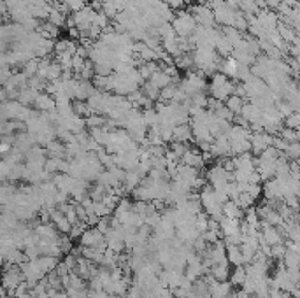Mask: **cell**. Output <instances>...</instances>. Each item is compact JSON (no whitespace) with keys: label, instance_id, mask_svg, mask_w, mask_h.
<instances>
[{"label":"cell","instance_id":"obj_1","mask_svg":"<svg viewBox=\"0 0 300 298\" xmlns=\"http://www.w3.org/2000/svg\"><path fill=\"white\" fill-rule=\"evenodd\" d=\"M102 242H105V235L99 232L95 226H90V228L84 230V234L79 238V244L83 247H99Z\"/></svg>","mask_w":300,"mask_h":298},{"label":"cell","instance_id":"obj_2","mask_svg":"<svg viewBox=\"0 0 300 298\" xmlns=\"http://www.w3.org/2000/svg\"><path fill=\"white\" fill-rule=\"evenodd\" d=\"M181 161H183L184 165L188 167H193V169L200 170L202 167L205 165V160H204V154H202V151H199V149H193L190 148L186 153H184V156L181 158Z\"/></svg>","mask_w":300,"mask_h":298},{"label":"cell","instance_id":"obj_3","mask_svg":"<svg viewBox=\"0 0 300 298\" xmlns=\"http://www.w3.org/2000/svg\"><path fill=\"white\" fill-rule=\"evenodd\" d=\"M232 284L230 281H214L209 284V293H211V298H227L228 295H232Z\"/></svg>","mask_w":300,"mask_h":298},{"label":"cell","instance_id":"obj_4","mask_svg":"<svg viewBox=\"0 0 300 298\" xmlns=\"http://www.w3.org/2000/svg\"><path fill=\"white\" fill-rule=\"evenodd\" d=\"M211 274L212 277L216 279V281L223 282V281H228L230 279V262H221V263H214V265L211 267Z\"/></svg>","mask_w":300,"mask_h":298},{"label":"cell","instance_id":"obj_5","mask_svg":"<svg viewBox=\"0 0 300 298\" xmlns=\"http://www.w3.org/2000/svg\"><path fill=\"white\" fill-rule=\"evenodd\" d=\"M174 141L179 142H193V128L192 125L184 123V125H177L174 126Z\"/></svg>","mask_w":300,"mask_h":298},{"label":"cell","instance_id":"obj_6","mask_svg":"<svg viewBox=\"0 0 300 298\" xmlns=\"http://www.w3.org/2000/svg\"><path fill=\"white\" fill-rule=\"evenodd\" d=\"M223 214L227 218H232V219H242V216H244L242 207H240L235 200H228L227 204H223Z\"/></svg>","mask_w":300,"mask_h":298},{"label":"cell","instance_id":"obj_7","mask_svg":"<svg viewBox=\"0 0 300 298\" xmlns=\"http://www.w3.org/2000/svg\"><path fill=\"white\" fill-rule=\"evenodd\" d=\"M227 258L228 262L235 267L244 265V256H242L240 246H227Z\"/></svg>","mask_w":300,"mask_h":298},{"label":"cell","instance_id":"obj_8","mask_svg":"<svg viewBox=\"0 0 300 298\" xmlns=\"http://www.w3.org/2000/svg\"><path fill=\"white\" fill-rule=\"evenodd\" d=\"M246 279H248V272H246V268H242V265L237 267L235 270H232V274H230V284H232L233 288L235 286H240L242 288V284L246 282Z\"/></svg>","mask_w":300,"mask_h":298},{"label":"cell","instance_id":"obj_9","mask_svg":"<svg viewBox=\"0 0 300 298\" xmlns=\"http://www.w3.org/2000/svg\"><path fill=\"white\" fill-rule=\"evenodd\" d=\"M225 105H227L228 109L232 111L233 114H237V113H242V100H240V97L239 95H230V97L227 98V102H225Z\"/></svg>","mask_w":300,"mask_h":298},{"label":"cell","instance_id":"obj_10","mask_svg":"<svg viewBox=\"0 0 300 298\" xmlns=\"http://www.w3.org/2000/svg\"><path fill=\"white\" fill-rule=\"evenodd\" d=\"M188 144H186V142H179V141H172L170 142V144H168V151H170V153H174L176 154L177 158H183L184 156V153H186V151H188Z\"/></svg>","mask_w":300,"mask_h":298},{"label":"cell","instance_id":"obj_11","mask_svg":"<svg viewBox=\"0 0 300 298\" xmlns=\"http://www.w3.org/2000/svg\"><path fill=\"white\" fill-rule=\"evenodd\" d=\"M65 4V7L68 9V11L72 12H79L81 9H84V0H62Z\"/></svg>","mask_w":300,"mask_h":298},{"label":"cell","instance_id":"obj_12","mask_svg":"<svg viewBox=\"0 0 300 298\" xmlns=\"http://www.w3.org/2000/svg\"><path fill=\"white\" fill-rule=\"evenodd\" d=\"M97 230H99V232H102V234H107L109 230L112 228V223H111V216H109V218H100V221L97 223V226H95Z\"/></svg>","mask_w":300,"mask_h":298},{"label":"cell","instance_id":"obj_13","mask_svg":"<svg viewBox=\"0 0 300 298\" xmlns=\"http://www.w3.org/2000/svg\"><path fill=\"white\" fill-rule=\"evenodd\" d=\"M283 254H284V249L279 244H276V246L272 247V256H283Z\"/></svg>","mask_w":300,"mask_h":298},{"label":"cell","instance_id":"obj_14","mask_svg":"<svg viewBox=\"0 0 300 298\" xmlns=\"http://www.w3.org/2000/svg\"><path fill=\"white\" fill-rule=\"evenodd\" d=\"M33 298H51V297H49V293H48V291H44V293L37 295V297H33Z\"/></svg>","mask_w":300,"mask_h":298},{"label":"cell","instance_id":"obj_15","mask_svg":"<svg viewBox=\"0 0 300 298\" xmlns=\"http://www.w3.org/2000/svg\"><path fill=\"white\" fill-rule=\"evenodd\" d=\"M299 219H300V216H299Z\"/></svg>","mask_w":300,"mask_h":298}]
</instances>
